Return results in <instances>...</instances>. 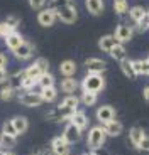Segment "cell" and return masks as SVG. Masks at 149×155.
Returning <instances> with one entry per match:
<instances>
[{
	"mask_svg": "<svg viewBox=\"0 0 149 155\" xmlns=\"http://www.w3.org/2000/svg\"><path fill=\"white\" fill-rule=\"evenodd\" d=\"M0 145L5 148H12L16 145V138L14 137H9V135H4V133H0Z\"/></svg>",
	"mask_w": 149,
	"mask_h": 155,
	"instance_id": "cell-34",
	"label": "cell"
},
{
	"mask_svg": "<svg viewBox=\"0 0 149 155\" xmlns=\"http://www.w3.org/2000/svg\"><path fill=\"white\" fill-rule=\"evenodd\" d=\"M115 115H117V111H115L114 106H110V105H102L97 110V113H95V116H97V120L100 125H105L109 121L115 120Z\"/></svg>",
	"mask_w": 149,
	"mask_h": 155,
	"instance_id": "cell-7",
	"label": "cell"
},
{
	"mask_svg": "<svg viewBox=\"0 0 149 155\" xmlns=\"http://www.w3.org/2000/svg\"><path fill=\"white\" fill-rule=\"evenodd\" d=\"M142 94H144V100H146V101H149V84L144 88V91H142Z\"/></svg>",
	"mask_w": 149,
	"mask_h": 155,
	"instance_id": "cell-44",
	"label": "cell"
},
{
	"mask_svg": "<svg viewBox=\"0 0 149 155\" xmlns=\"http://www.w3.org/2000/svg\"><path fill=\"white\" fill-rule=\"evenodd\" d=\"M109 54H110V58L112 59H115V61H124L126 59V47H124V44H120V42H117L112 49L109 51Z\"/></svg>",
	"mask_w": 149,
	"mask_h": 155,
	"instance_id": "cell-20",
	"label": "cell"
},
{
	"mask_svg": "<svg viewBox=\"0 0 149 155\" xmlns=\"http://www.w3.org/2000/svg\"><path fill=\"white\" fill-rule=\"evenodd\" d=\"M105 130H103V125H95L88 130V135H86V145L90 147V150H98V148L103 147V142H105Z\"/></svg>",
	"mask_w": 149,
	"mask_h": 155,
	"instance_id": "cell-2",
	"label": "cell"
},
{
	"mask_svg": "<svg viewBox=\"0 0 149 155\" xmlns=\"http://www.w3.org/2000/svg\"><path fill=\"white\" fill-rule=\"evenodd\" d=\"M59 73L63 74L64 78H73L74 73H76V64H74V61L64 59V61L59 64Z\"/></svg>",
	"mask_w": 149,
	"mask_h": 155,
	"instance_id": "cell-18",
	"label": "cell"
},
{
	"mask_svg": "<svg viewBox=\"0 0 149 155\" xmlns=\"http://www.w3.org/2000/svg\"><path fill=\"white\" fill-rule=\"evenodd\" d=\"M68 121H71L73 125H76L81 132L88 127V116H86V113L83 111V110H76V111L70 116V120H68Z\"/></svg>",
	"mask_w": 149,
	"mask_h": 155,
	"instance_id": "cell-12",
	"label": "cell"
},
{
	"mask_svg": "<svg viewBox=\"0 0 149 155\" xmlns=\"http://www.w3.org/2000/svg\"><path fill=\"white\" fill-rule=\"evenodd\" d=\"M9 78H10V74L7 73V69L5 68H0V84H5L9 81Z\"/></svg>",
	"mask_w": 149,
	"mask_h": 155,
	"instance_id": "cell-40",
	"label": "cell"
},
{
	"mask_svg": "<svg viewBox=\"0 0 149 155\" xmlns=\"http://www.w3.org/2000/svg\"><path fill=\"white\" fill-rule=\"evenodd\" d=\"M44 4H46V0H29V5H31V8H34V10L43 8Z\"/></svg>",
	"mask_w": 149,
	"mask_h": 155,
	"instance_id": "cell-39",
	"label": "cell"
},
{
	"mask_svg": "<svg viewBox=\"0 0 149 155\" xmlns=\"http://www.w3.org/2000/svg\"><path fill=\"white\" fill-rule=\"evenodd\" d=\"M44 118H46V120H49V121H63L61 118H59V115H58V111H56V110H49V111H46Z\"/></svg>",
	"mask_w": 149,
	"mask_h": 155,
	"instance_id": "cell-38",
	"label": "cell"
},
{
	"mask_svg": "<svg viewBox=\"0 0 149 155\" xmlns=\"http://www.w3.org/2000/svg\"><path fill=\"white\" fill-rule=\"evenodd\" d=\"M7 64H9V58L4 52H0V68H5L7 69Z\"/></svg>",
	"mask_w": 149,
	"mask_h": 155,
	"instance_id": "cell-42",
	"label": "cell"
},
{
	"mask_svg": "<svg viewBox=\"0 0 149 155\" xmlns=\"http://www.w3.org/2000/svg\"><path fill=\"white\" fill-rule=\"evenodd\" d=\"M22 42H24V37L17 31L16 32H10L9 35H5V46H7L10 51L17 49V47H19Z\"/></svg>",
	"mask_w": 149,
	"mask_h": 155,
	"instance_id": "cell-17",
	"label": "cell"
},
{
	"mask_svg": "<svg viewBox=\"0 0 149 155\" xmlns=\"http://www.w3.org/2000/svg\"><path fill=\"white\" fill-rule=\"evenodd\" d=\"M32 155H44V152H36V153H32Z\"/></svg>",
	"mask_w": 149,
	"mask_h": 155,
	"instance_id": "cell-47",
	"label": "cell"
},
{
	"mask_svg": "<svg viewBox=\"0 0 149 155\" xmlns=\"http://www.w3.org/2000/svg\"><path fill=\"white\" fill-rule=\"evenodd\" d=\"M127 14H129L130 20H132L134 24H137L139 20H141L142 17H144L146 14H147V10H146L144 7H141V5H134V7H130V8H129V12H127Z\"/></svg>",
	"mask_w": 149,
	"mask_h": 155,
	"instance_id": "cell-19",
	"label": "cell"
},
{
	"mask_svg": "<svg viewBox=\"0 0 149 155\" xmlns=\"http://www.w3.org/2000/svg\"><path fill=\"white\" fill-rule=\"evenodd\" d=\"M0 155H5V152H0Z\"/></svg>",
	"mask_w": 149,
	"mask_h": 155,
	"instance_id": "cell-48",
	"label": "cell"
},
{
	"mask_svg": "<svg viewBox=\"0 0 149 155\" xmlns=\"http://www.w3.org/2000/svg\"><path fill=\"white\" fill-rule=\"evenodd\" d=\"M137 150H142V152H149V137L146 135L144 138H142V142L139 143V148Z\"/></svg>",
	"mask_w": 149,
	"mask_h": 155,
	"instance_id": "cell-41",
	"label": "cell"
},
{
	"mask_svg": "<svg viewBox=\"0 0 149 155\" xmlns=\"http://www.w3.org/2000/svg\"><path fill=\"white\" fill-rule=\"evenodd\" d=\"M49 148H51L53 155H70V152H71V145L61 135L54 137L51 140V147Z\"/></svg>",
	"mask_w": 149,
	"mask_h": 155,
	"instance_id": "cell-6",
	"label": "cell"
},
{
	"mask_svg": "<svg viewBox=\"0 0 149 155\" xmlns=\"http://www.w3.org/2000/svg\"><path fill=\"white\" fill-rule=\"evenodd\" d=\"M70 5H74V0H51V8L53 10L61 8V7H70Z\"/></svg>",
	"mask_w": 149,
	"mask_h": 155,
	"instance_id": "cell-35",
	"label": "cell"
},
{
	"mask_svg": "<svg viewBox=\"0 0 149 155\" xmlns=\"http://www.w3.org/2000/svg\"><path fill=\"white\" fill-rule=\"evenodd\" d=\"M112 4H114V10L117 15H126L130 8L129 4H127V0H114Z\"/></svg>",
	"mask_w": 149,
	"mask_h": 155,
	"instance_id": "cell-29",
	"label": "cell"
},
{
	"mask_svg": "<svg viewBox=\"0 0 149 155\" xmlns=\"http://www.w3.org/2000/svg\"><path fill=\"white\" fill-rule=\"evenodd\" d=\"M24 73H26V78H27V79H32V81H36V83H37L39 76L43 74V73H41V69H39L37 66H36L34 62H32L31 66L26 68V69H24Z\"/></svg>",
	"mask_w": 149,
	"mask_h": 155,
	"instance_id": "cell-28",
	"label": "cell"
},
{
	"mask_svg": "<svg viewBox=\"0 0 149 155\" xmlns=\"http://www.w3.org/2000/svg\"><path fill=\"white\" fill-rule=\"evenodd\" d=\"M61 105H64V106H68V108H71V110H78V106H80V98L78 96H74V94H66L64 96V100L61 101Z\"/></svg>",
	"mask_w": 149,
	"mask_h": 155,
	"instance_id": "cell-30",
	"label": "cell"
},
{
	"mask_svg": "<svg viewBox=\"0 0 149 155\" xmlns=\"http://www.w3.org/2000/svg\"><path fill=\"white\" fill-rule=\"evenodd\" d=\"M54 12H56V19L61 20L63 24H74V22H76V19H78V12H76L74 5L56 8Z\"/></svg>",
	"mask_w": 149,
	"mask_h": 155,
	"instance_id": "cell-5",
	"label": "cell"
},
{
	"mask_svg": "<svg viewBox=\"0 0 149 155\" xmlns=\"http://www.w3.org/2000/svg\"><path fill=\"white\" fill-rule=\"evenodd\" d=\"M132 68L136 76L142 74V76H149V59H134Z\"/></svg>",
	"mask_w": 149,
	"mask_h": 155,
	"instance_id": "cell-16",
	"label": "cell"
},
{
	"mask_svg": "<svg viewBox=\"0 0 149 155\" xmlns=\"http://www.w3.org/2000/svg\"><path fill=\"white\" fill-rule=\"evenodd\" d=\"M81 88H83V91L98 94L103 88H105V78H103L102 74H97V73H88L83 78Z\"/></svg>",
	"mask_w": 149,
	"mask_h": 155,
	"instance_id": "cell-1",
	"label": "cell"
},
{
	"mask_svg": "<svg viewBox=\"0 0 149 155\" xmlns=\"http://www.w3.org/2000/svg\"><path fill=\"white\" fill-rule=\"evenodd\" d=\"M83 155H97V152H95V150H92V152H88V153H83Z\"/></svg>",
	"mask_w": 149,
	"mask_h": 155,
	"instance_id": "cell-45",
	"label": "cell"
},
{
	"mask_svg": "<svg viewBox=\"0 0 149 155\" xmlns=\"http://www.w3.org/2000/svg\"><path fill=\"white\" fill-rule=\"evenodd\" d=\"M9 34H10V31H9V29L5 27V24L2 22V24H0V35H4V37H5V35H9Z\"/></svg>",
	"mask_w": 149,
	"mask_h": 155,
	"instance_id": "cell-43",
	"label": "cell"
},
{
	"mask_svg": "<svg viewBox=\"0 0 149 155\" xmlns=\"http://www.w3.org/2000/svg\"><path fill=\"white\" fill-rule=\"evenodd\" d=\"M86 8L93 15H100L103 12V2L102 0H86Z\"/></svg>",
	"mask_w": 149,
	"mask_h": 155,
	"instance_id": "cell-25",
	"label": "cell"
},
{
	"mask_svg": "<svg viewBox=\"0 0 149 155\" xmlns=\"http://www.w3.org/2000/svg\"><path fill=\"white\" fill-rule=\"evenodd\" d=\"M17 98L24 106H29V108H36V106H41L44 103L41 93H37V91H24Z\"/></svg>",
	"mask_w": 149,
	"mask_h": 155,
	"instance_id": "cell-3",
	"label": "cell"
},
{
	"mask_svg": "<svg viewBox=\"0 0 149 155\" xmlns=\"http://www.w3.org/2000/svg\"><path fill=\"white\" fill-rule=\"evenodd\" d=\"M37 22L43 27H51L53 24L56 22V12L53 8H43V10H39V14H37Z\"/></svg>",
	"mask_w": 149,
	"mask_h": 155,
	"instance_id": "cell-11",
	"label": "cell"
},
{
	"mask_svg": "<svg viewBox=\"0 0 149 155\" xmlns=\"http://www.w3.org/2000/svg\"><path fill=\"white\" fill-rule=\"evenodd\" d=\"M134 35V29L130 27L129 24H119L117 27H115V32H114V37L117 42L124 44L127 41H130Z\"/></svg>",
	"mask_w": 149,
	"mask_h": 155,
	"instance_id": "cell-9",
	"label": "cell"
},
{
	"mask_svg": "<svg viewBox=\"0 0 149 155\" xmlns=\"http://www.w3.org/2000/svg\"><path fill=\"white\" fill-rule=\"evenodd\" d=\"M103 130H105V135L109 137H119L122 133V130H124V127H122V123L119 120H112L103 125Z\"/></svg>",
	"mask_w": 149,
	"mask_h": 155,
	"instance_id": "cell-15",
	"label": "cell"
},
{
	"mask_svg": "<svg viewBox=\"0 0 149 155\" xmlns=\"http://www.w3.org/2000/svg\"><path fill=\"white\" fill-rule=\"evenodd\" d=\"M5 155H16V153H14L12 150H7V152H5Z\"/></svg>",
	"mask_w": 149,
	"mask_h": 155,
	"instance_id": "cell-46",
	"label": "cell"
},
{
	"mask_svg": "<svg viewBox=\"0 0 149 155\" xmlns=\"http://www.w3.org/2000/svg\"><path fill=\"white\" fill-rule=\"evenodd\" d=\"M34 64L37 68H39L41 69V73H47V71H49V61H47V59H44V58H39V59H36L34 61Z\"/></svg>",
	"mask_w": 149,
	"mask_h": 155,
	"instance_id": "cell-37",
	"label": "cell"
},
{
	"mask_svg": "<svg viewBox=\"0 0 149 155\" xmlns=\"http://www.w3.org/2000/svg\"><path fill=\"white\" fill-rule=\"evenodd\" d=\"M147 14H149V12H147Z\"/></svg>",
	"mask_w": 149,
	"mask_h": 155,
	"instance_id": "cell-49",
	"label": "cell"
},
{
	"mask_svg": "<svg viewBox=\"0 0 149 155\" xmlns=\"http://www.w3.org/2000/svg\"><path fill=\"white\" fill-rule=\"evenodd\" d=\"M81 135H83V132L76 127V125L71 123V121H68L66 127H64V130H63V133H61V137H63L70 145L78 143L80 140H81Z\"/></svg>",
	"mask_w": 149,
	"mask_h": 155,
	"instance_id": "cell-4",
	"label": "cell"
},
{
	"mask_svg": "<svg viewBox=\"0 0 149 155\" xmlns=\"http://www.w3.org/2000/svg\"><path fill=\"white\" fill-rule=\"evenodd\" d=\"M120 71L124 73V76L129 78V79H134V78H136V73H134L132 61H130V59H124V61H120Z\"/></svg>",
	"mask_w": 149,
	"mask_h": 155,
	"instance_id": "cell-26",
	"label": "cell"
},
{
	"mask_svg": "<svg viewBox=\"0 0 149 155\" xmlns=\"http://www.w3.org/2000/svg\"><path fill=\"white\" fill-rule=\"evenodd\" d=\"M146 137L144 130H142L141 127H132L129 132V137H127V140H129V143L132 145L134 148H139V143L142 142V138Z\"/></svg>",
	"mask_w": 149,
	"mask_h": 155,
	"instance_id": "cell-13",
	"label": "cell"
},
{
	"mask_svg": "<svg viewBox=\"0 0 149 155\" xmlns=\"http://www.w3.org/2000/svg\"><path fill=\"white\" fill-rule=\"evenodd\" d=\"M78 86H80V83L76 81L74 78H63L59 88H61V91H63L64 94H74V91L78 89Z\"/></svg>",
	"mask_w": 149,
	"mask_h": 155,
	"instance_id": "cell-14",
	"label": "cell"
},
{
	"mask_svg": "<svg viewBox=\"0 0 149 155\" xmlns=\"http://www.w3.org/2000/svg\"><path fill=\"white\" fill-rule=\"evenodd\" d=\"M16 96H17V91H16V88L10 86V84H5L4 88L0 89V100L2 101H12Z\"/></svg>",
	"mask_w": 149,
	"mask_h": 155,
	"instance_id": "cell-24",
	"label": "cell"
},
{
	"mask_svg": "<svg viewBox=\"0 0 149 155\" xmlns=\"http://www.w3.org/2000/svg\"><path fill=\"white\" fill-rule=\"evenodd\" d=\"M34 51H36L34 44L29 42V41H24L17 49L12 51V54L16 56L17 59H20V61H26V59H31L34 56Z\"/></svg>",
	"mask_w": 149,
	"mask_h": 155,
	"instance_id": "cell-8",
	"label": "cell"
},
{
	"mask_svg": "<svg viewBox=\"0 0 149 155\" xmlns=\"http://www.w3.org/2000/svg\"><path fill=\"white\" fill-rule=\"evenodd\" d=\"M4 24H5V27H7L10 32H16L17 27H19V19L14 17V15H10V17H7V19L4 20Z\"/></svg>",
	"mask_w": 149,
	"mask_h": 155,
	"instance_id": "cell-33",
	"label": "cell"
},
{
	"mask_svg": "<svg viewBox=\"0 0 149 155\" xmlns=\"http://www.w3.org/2000/svg\"><path fill=\"white\" fill-rule=\"evenodd\" d=\"M107 62L100 58H88L85 61V69L88 73H97V74H102L107 71Z\"/></svg>",
	"mask_w": 149,
	"mask_h": 155,
	"instance_id": "cell-10",
	"label": "cell"
},
{
	"mask_svg": "<svg viewBox=\"0 0 149 155\" xmlns=\"http://www.w3.org/2000/svg\"><path fill=\"white\" fill-rule=\"evenodd\" d=\"M97 98H98V94L88 93V91H83L81 96H80V103H83L85 106H93L95 103H97Z\"/></svg>",
	"mask_w": 149,
	"mask_h": 155,
	"instance_id": "cell-31",
	"label": "cell"
},
{
	"mask_svg": "<svg viewBox=\"0 0 149 155\" xmlns=\"http://www.w3.org/2000/svg\"><path fill=\"white\" fill-rule=\"evenodd\" d=\"M39 93H41V96H43V101H44V103H53V101H56V98H58V89H56L54 86L43 88Z\"/></svg>",
	"mask_w": 149,
	"mask_h": 155,
	"instance_id": "cell-21",
	"label": "cell"
},
{
	"mask_svg": "<svg viewBox=\"0 0 149 155\" xmlns=\"http://www.w3.org/2000/svg\"><path fill=\"white\" fill-rule=\"evenodd\" d=\"M115 44H117V41H115L114 35H103V37H100V41H98V47H100V51H103V52H109Z\"/></svg>",
	"mask_w": 149,
	"mask_h": 155,
	"instance_id": "cell-22",
	"label": "cell"
},
{
	"mask_svg": "<svg viewBox=\"0 0 149 155\" xmlns=\"http://www.w3.org/2000/svg\"><path fill=\"white\" fill-rule=\"evenodd\" d=\"M136 29H137L139 32H146V31H147V29H149V14H146V15L142 17L137 24H136Z\"/></svg>",
	"mask_w": 149,
	"mask_h": 155,
	"instance_id": "cell-36",
	"label": "cell"
},
{
	"mask_svg": "<svg viewBox=\"0 0 149 155\" xmlns=\"http://www.w3.org/2000/svg\"><path fill=\"white\" fill-rule=\"evenodd\" d=\"M2 133H4V135H9V137H14V138H17V137H19L16 127L12 125V120H7L4 125H2Z\"/></svg>",
	"mask_w": 149,
	"mask_h": 155,
	"instance_id": "cell-32",
	"label": "cell"
},
{
	"mask_svg": "<svg viewBox=\"0 0 149 155\" xmlns=\"http://www.w3.org/2000/svg\"><path fill=\"white\" fill-rule=\"evenodd\" d=\"M37 86H39L41 89L43 88H49V86H54V76H53L49 71L44 74H41L39 79H37Z\"/></svg>",
	"mask_w": 149,
	"mask_h": 155,
	"instance_id": "cell-27",
	"label": "cell"
},
{
	"mask_svg": "<svg viewBox=\"0 0 149 155\" xmlns=\"http://www.w3.org/2000/svg\"><path fill=\"white\" fill-rule=\"evenodd\" d=\"M12 125L16 127L17 133L19 135H22V133L27 132V128H29V121L24 118V116H16V118H12Z\"/></svg>",
	"mask_w": 149,
	"mask_h": 155,
	"instance_id": "cell-23",
	"label": "cell"
}]
</instances>
